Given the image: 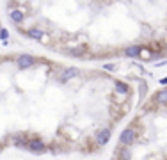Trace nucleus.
Returning <instances> with one entry per match:
<instances>
[{"instance_id":"nucleus-1","label":"nucleus","mask_w":167,"mask_h":160,"mask_svg":"<svg viewBox=\"0 0 167 160\" xmlns=\"http://www.w3.org/2000/svg\"><path fill=\"white\" fill-rule=\"evenodd\" d=\"M135 139H137V132L133 130V128H124L121 132V135H119V142L123 146H130L135 142Z\"/></svg>"},{"instance_id":"nucleus-2","label":"nucleus","mask_w":167,"mask_h":160,"mask_svg":"<svg viewBox=\"0 0 167 160\" xmlns=\"http://www.w3.org/2000/svg\"><path fill=\"white\" fill-rule=\"evenodd\" d=\"M110 135H112V132H110V128H102V130L96 132V142H98V146H105L107 142L110 141Z\"/></svg>"},{"instance_id":"nucleus-3","label":"nucleus","mask_w":167,"mask_h":160,"mask_svg":"<svg viewBox=\"0 0 167 160\" xmlns=\"http://www.w3.org/2000/svg\"><path fill=\"white\" fill-rule=\"evenodd\" d=\"M29 149L32 153H43L44 149H46V146H44V142L41 141V139H30L29 141Z\"/></svg>"},{"instance_id":"nucleus-4","label":"nucleus","mask_w":167,"mask_h":160,"mask_svg":"<svg viewBox=\"0 0 167 160\" xmlns=\"http://www.w3.org/2000/svg\"><path fill=\"white\" fill-rule=\"evenodd\" d=\"M34 61L36 59L32 57V55H20V57L16 59V64H18V68H22V69H27V68H30V66L34 64Z\"/></svg>"},{"instance_id":"nucleus-5","label":"nucleus","mask_w":167,"mask_h":160,"mask_svg":"<svg viewBox=\"0 0 167 160\" xmlns=\"http://www.w3.org/2000/svg\"><path fill=\"white\" fill-rule=\"evenodd\" d=\"M78 73H80L78 68H68V69H64V71H62L61 80H62V82H66V80H69V78H75Z\"/></svg>"},{"instance_id":"nucleus-6","label":"nucleus","mask_w":167,"mask_h":160,"mask_svg":"<svg viewBox=\"0 0 167 160\" xmlns=\"http://www.w3.org/2000/svg\"><path fill=\"white\" fill-rule=\"evenodd\" d=\"M140 52H142V46L133 44V46H128V48L124 50V55H126V57H139V55H140Z\"/></svg>"},{"instance_id":"nucleus-7","label":"nucleus","mask_w":167,"mask_h":160,"mask_svg":"<svg viewBox=\"0 0 167 160\" xmlns=\"http://www.w3.org/2000/svg\"><path fill=\"white\" fill-rule=\"evenodd\" d=\"M15 144L18 146V148H27L29 149V141H27V135L25 133H20V135H15Z\"/></svg>"},{"instance_id":"nucleus-8","label":"nucleus","mask_w":167,"mask_h":160,"mask_svg":"<svg viewBox=\"0 0 167 160\" xmlns=\"http://www.w3.org/2000/svg\"><path fill=\"white\" fill-rule=\"evenodd\" d=\"M9 16H11V20H13L15 23H22V22H23V18H25L23 11H20V9H13Z\"/></svg>"},{"instance_id":"nucleus-9","label":"nucleus","mask_w":167,"mask_h":160,"mask_svg":"<svg viewBox=\"0 0 167 160\" xmlns=\"http://www.w3.org/2000/svg\"><path fill=\"white\" fill-rule=\"evenodd\" d=\"M155 100H157V103H158V105H167V89L158 91V93L155 95Z\"/></svg>"},{"instance_id":"nucleus-10","label":"nucleus","mask_w":167,"mask_h":160,"mask_svg":"<svg viewBox=\"0 0 167 160\" xmlns=\"http://www.w3.org/2000/svg\"><path fill=\"white\" fill-rule=\"evenodd\" d=\"M27 36H30L32 39H43V30L41 29H30V30H27Z\"/></svg>"},{"instance_id":"nucleus-11","label":"nucleus","mask_w":167,"mask_h":160,"mask_svg":"<svg viewBox=\"0 0 167 160\" xmlns=\"http://www.w3.org/2000/svg\"><path fill=\"white\" fill-rule=\"evenodd\" d=\"M114 86H116L117 93H121V95H126V93H128V86H126L124 82H121V80H116V84H114Z\"/></svg>"},{"instance_id":"nucleus-12","label":"nucleus","mask_w":167,"mask_h":160,"mask_svg":"<svg viewBox=\"0 0 167 160\" xmlns=\"http://www.w3.org/2000/svg\"><path fill=\"white\" fill-rule=\"evenodd\" d=\"M69 55H75V57H78V55H84L86 53V48L84 46H77V48H71V50H68Z\"/></svg>"},{"instance_id":"nucleus-13","label":"nucleus","mask_w":167,"mask_h":160,"mask_svg":"<svg viewBox=\"0 0 167 160\" xmlns=\"http://www.w3.org/2000/svg\"><path fill=\"white\" fill-rule=\"evenodd\" d=\"M7 36H9V32H7L6 29H2V30H0V37H2V39H6Z\"/></svg>"},{"instance_id":"nucleus-14","label":"nucleus","mask_w":167,"mask_h":160,"mask_svg":"<svg viewBox=\"0 0 167 160\" xmlns=\"http://www.w3.org/2000/svg\"><path fill=\"white\" fill-rule=\"evenodd\" d=\"M160 82H162V84H167V77H165V78H162Z\"/></svg>"}]
</instances>
